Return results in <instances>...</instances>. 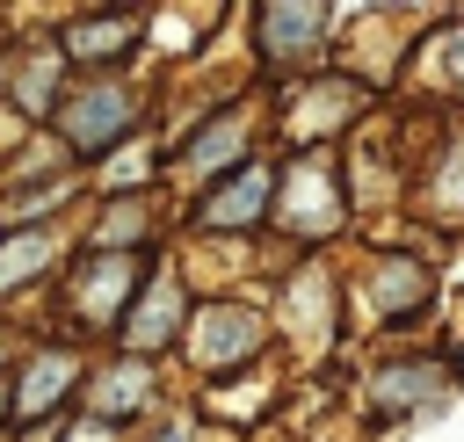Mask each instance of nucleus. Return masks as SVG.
<instances>
[{"mask_svg":"<svg viewBox=\"0 0 464 442\" xmlns=\"http://www.w3.org/2000/svg\"><path fill=\"white\" fill-rule=\"evenodd\" d=\"M355 109H362V87H355V80H312V87L297 94V109H290V138L312 145V138H326L334 123H348Z\"/></svg>","mask_w":464,"mask_h":442,"instance_id":"1a4fd4ad","label":"nucleus"},{"mask_svg":"<svg viewBox=\"0 0 464 442\" xmlns=\"http://www.w3.org/2000/svg\"><path fill=\"white\" fill-rule=\"evenodd\" d=\"M72 384H80V362H72L65 348H44V355L29 362V377H22V391H7V413H14V420H36V413H51Z\"/></svg>","mask_w":464,"mask_h":442,"instance_id":"9d476101","label":"nucleus"},{"mask_svg":"<svg viewBox=\"0 0 464 442\" xmlns=\"http://www.w3.org/2000/svg\"><path fill=\"white\" fill-rule=\"evenodd\" d=\"M181 312H188V304H181V283H174V275H152V283H145V297L123 312V348L145 362L152 348H167V341H174Z\"/></svg>","mask_w":464,"mask_h":442,"instance_id":"423d86ee","label":"nucleus"},{"mask_svg":"<svg viewBox=\"0 0 464 442\" xmlns=\"http://www.w3.org/2000/svg\"><path fill=\"white\" fill-rule=\"evenodd\" d=\"M138 283H145L138 254H87V261L72 268V283H65V304L80 312V326H87V333H109V326L130 312Z\"/></svg>","mask_w":464,"mask_h":442,"instance_id":"f257e3e1","label":"nucleus"},{"mask_svg":"<svg viewBox=\"0 0 464 442\" xmlns=\"http://www.w3.org/2000/svg\"><path fill=\"white\" fill-rule=\"evenodd\" d=\"M130 123H138V94H130V87H80V94L58 109V138L80 145V152L116 145Z\"/></svg>","mask_w":464,"mask_h":442,"instance_id":"f03ea898","label":"nucleus"},{"mask_svg":"<svg viewBox=\"0 0 464 442\" xmlns=\"http://www.w3.org/2000/svg\"><path fill=\"white\" fill-rule=\"evenodd\" d=\"M0 413H7V384H0Z\"/></svg>","mask_w":464,"mask_h":442,"instance_id":"412c9836","label":"nucleus"},{"mask_svg":"<svg viewBox=\"0 0 464 442\" xmlns=\"http://www.w3.org/2000/svg\"><path fill=\"white\" fill-rule=\"evenodd\" d=\"M442 399V362H392L377 370V406L399 413V406H435Z\"/></svg>","mask_w":464,"mask_h":442,"instance_id":"4468645a","label":"nucleus"},{"mask_svg":"<svg viewBox=\"0 0 464 442\" xmlns=\"http://www.w3.org/2000/svg\"><path fill=\"white\" fill-rule=\"evenodd\" d=\"M72 442H109V420H87V428H80Z\"/></svg>","mask_w":464,"mask_h":442,"instance_id":"6ab92c4d","label":"nucleus"},{"mask_svg":"<svg viewBox=\"0 0 464 442\" xmlns=\"http://www.w3.org/2000/svg\"><path fill=\"white\" fill-rule=\"evenodd\" d=\"M276 217H283L297 239H326V232L341 225V181H334V167H326V159H297V167L283 174Z\"/></svg>","mask_w":464,"mask_h":442,"instance_id":"7ed1b4c3","label":"nucleus"},{"mask_svg":"<svg viewBox=\"0 0 464 442\" xmlns=\"http://www.w3.org/2000/svg\"><path fill=\"white\" fill-rule=\"evenodd\" d=\"M87 399H94V420H123V413H138V406L152 399V370H145L138 355H123V362H109V370H94Z\"/></svg>","mask_w":464,"mask_h":442,"instance_id":"ddd939ff","label":"nucleus"},{"mask_svg":"<svg viewBox=\"0 0 464 442\" xmlns=\"http://www.w3.org/2000/svg\"><path fill=\"white\" fill-rule=\"evenodd\" d=\"M138 14H87V22H72L65 29V43H58V58H72V65H109V58H123L130 43H138Z\"/></svg>","mask_w":464,"mask_h":442,"instance_id":"6e6552de","label":"nucleus"},{"mask_svg":"<svg viewBox=\"0 0 464 442\" xmlns=\"http://www.w3.org/2000/svg\"><path fill=\"white\" fill-rule=\"evenodd\" d=\"M268 196H276V174H268L261 159H246V167L203 203V225H210V232H239V225H254V217L268 210Z\"/></svg>","mask_w":464,"mask_h":442,"instance_id":"0eeeda50","label":"nucleus"},{"mask_svg":"<svg viewBox=\"0 0 464 442\" xmlns=\"http://www.w3.org/2000/svg\"><path fill=\"white\" fill-rule=\"evenodd\" d=\"M239 130H246V123H239L232 109H225V116H210V123L188 138V167H225V159L239 152Z\"/></svg>","mask_w":464,"mask_h":442,"instance_id":"f3484780","label":"nucleus"},{"mask_svg":"<svg viewBox=\"0 0 464 442\" xmlns=\"http://www.w3.org/2000/svg\"><path fill=\"white\" fill-rule=\"evenodd\" d=\"M160 442H196V435H188V428H167V435H160Z\"/></svg>","mask_w":464,"mask_h":442,"instance_id":"aec40b11","label":"nucleus"},{"mask_svg":"<svg viewBox=\"0 0 464 442\" xmlns=\"http://www.w3.org/2000/svg\"><path fill=\"white\" fill-rule=\"evenodd\" d=\"M442 72L464 87V29H450V36H442Z\"/></svg>","mask_w":464,"mask_h":442,"instance_id":"a211bd4d","label":"nucleus"},{"mask_svg":"<svg viewBox=\"0 0 464 442\" xmlns=\"http://www.w3.org/2000/svg\"><path fill=\"white\" fill-rule=\"evenodd\" d=\"M326 7H312V0H297V7H261L254 14V29H261V58L268 65H304V58H319V43H326Z\"/></svg>","mask_w":464,"mask_h":442,"instance_id":"20e7f679","label":"nucleus"},{"mask_svg":"<svg viewBox=\"0 0 464 442\" xmlns=\"http://www.w3.org/2000/svg\"><path fill=\"white\" fill-rule=\"evenodd\" d=\"M283 319L297 326L304 348H319V341L334 333V275H326V268H304V275L283 290Z\"/></svg>","mask_w":464,"mask_h":442,"instance_id":"f8f14e48","label":"nucleus"},{"mask_svg":"<svg viewBox=\"0 0 464 442\" xmlns=\"http://www.w3.org/2000/svg\"><path fill=\"white\" fill-rule=\"evenodd\" d=\"M58 261V239L51 232H14V239H0V290H22L36 268H51Z\"/></svg>","mask_w":464,"mask_h":442,"instance_id":"2eb2a0df","label":"nucleus"},{"mask_svg":"<svg viewBox=\"0 0 464 442\" xmlns=\"http://www.w3.org/2000/svg\"><path fill=\"white\" fill-rule=\"evenodd\" d=\"M58 72H65L58 43H51V51H36V58L22 65V80H14V101H22L29 116H44V109H51V87H58Z\"/></svg>","mask_w":464,"mask_h":442,"instance_id":"dca6fc26","label":"nucleus"},{"mask_svg":"<svg viewBox=\"0 0 464 442\" xmlns=\"http://www.w3.org/2000/svg\"><path fill=\"white\" fill-rule=\"evenodd\" d=\"M188 348H196V362H210V370H225V362H246V355L261 348V319H254L246 304H210V312H196V333H188Z\"/></svg>","mask_w":464,"mask_h":442,"instance_id":"39448f33","label":"nucleus"},{"mask_svg":"<svg viewBox=\"0 0 464 442\" xmlns=\"http://www.w3.org/2000/svg\"><path fill=\"white\" fill-rule=\"evenodd\" d=\"M435 297V275L420 268V261H377L370 268V304H377V319H406V312H420Z\"/></svg>","mask_w":464,"mask_h":442,"instance_id":"9b49d317","label":"nucleus"}]
</instances>
